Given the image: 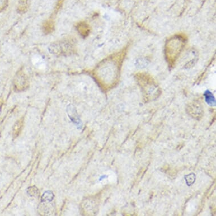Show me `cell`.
<instances>
[{
    "mask_svg": "<svg viewBox=\"0 0 216 216\" xmlns=\"http://www.w3.org/2000/svg\"><path fill=\"white\" fill-rule=\"evenodd\" d=\"M185 181L188 186L192 185L195 181V175L193 173L188 174L185 176Z\"/></svg>",
    "mask_w": 216,
    "mask_h": 216,
    "instance_id": "2",
    "label": "cell"
},
{
    "mask_svg": "<svg viewBox=\"0 0 216 216\" xmlns=\"http://www.w3.org/2000/svg\"><path fill=\"white\" fill-rule=\"evenodd\" d=\"M54 198V195L52 192H46L42 196V201H50L53 200Z\"/></svg>",
    "mask_w": 216,
    "mask_h": 216,
    "instance_id": "3",
    "label": "cell"
},
{
    "mask_svg": "<svg viewBox=\"0 0 216 216\" xmlns=\"http://www.w3.org/2000/svg\"><path fill=\"white\" fill-rule=\"evenodd\" d=\"M72 45L67 42H60L59 44H54V46H52L51 49L54 51V53L65 54L71 50Z\"/></svg>",
    "mask_w": 216,
    "mask_h": 216,
    "instance_id": "1",
    "label": "cell"
},
{
    "mask_svg": "<svg viewBox=\"0 0 216 216\" xmlns=\"http://www.w3.org/2000/svg\"><path fill=\"white\" fill-rule=\"evenodd\" d=\"M206 97V101L208 102V104H209V105H213V104H215V100L213 98V96L212 95L209 93H207L205 95Z\"/></svg>",
    "mask_w": 216,
    "mask_h": 216,
    "instance_id": "4",
    "label": "cell"
},
{
    "mask_svg": "<svg viewBox=\"0 0 216 216\" xmlns=\"http://www.w3.org/2000/svg\"><path fill=\"white\" fill-rule=\"evenodd\" d=\"M53 28V23L50 21L45 23L44 26V28L45 29V31L48 32H50V31H52Z\"/></svg>",
    "mask_w": 216,
    "mask_h": 216,
    "instance_id": "5",
    "label": "cell"
}]
</instances>
